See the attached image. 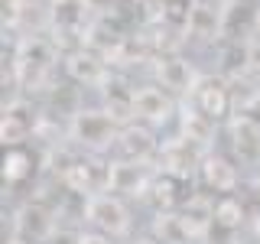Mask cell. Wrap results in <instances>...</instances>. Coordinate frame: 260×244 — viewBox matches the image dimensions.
<instances>
[{"label": "cell", "instance_id": "8", "mask_svg": "<svg viewBox=\"0 0 260 244\" xmlns=\"http://www.w3.org/2000/svg\"><path fill=\"white\" fill-rule=\"evenodd\" d=\"M185 104H192L199 114H205L208 120L221 124L231 114V92H228V78L221 75H202V81L195 85V92L185 98Z\"/></svg>", "mask_w": 260, "mask_h": 244}, {"label": "cell", "instance_id": "5", "mask_svg": "<svg viewBox=\"0 0 260 244\" xmlns=\"http://www.w3.org/2000/svg\"><path fill=\"white\" fill-rule=\"evenodd\" d=\"M179 111V98L169 95L156 81H143L137 85L134 95V120H140L146 127H166Z\"/></svg>", "mask_w": 260, "mask_h": 244}, {"label": "cell", "instance_id": "19", "mask_svg": "<svg viewBox=\"0 0 260 244\" xmlns=\"http://www.w3.org/2000/svg\"><path fill=\"white\" fill-rule=\"evenodd\" d=\"M75 244H114V238L94 231V228H88V231H75Z\"/></svg>", "mask_w": 260, "mask_h": 244}, {"label": "cell", "instance_id": "3", "mask_svg": "<svg viewBox=\"0 0 260 244\" xmlns=\"http://www.w3.org/2000/svg\"><path fill=\"white\" fill-rule=\"evenodd\" d=\"M59 234V215L46 202H23L10 215V241L16 244H52Z\"/></svg>", "mask_w": 260, "mask_h": 244}, {"label": "cell", "instance_id": "15", "mask_svg": "<svg viewBox=\"0 0 260 244\" xmlns=\"http://www.w3.org/2000/svg\"><path fill=\"white\" fill-rule=\"evenodd\" d=\"M153 238L159 244H192V231L185 228L182 215L173 208H156V222H153Z\"/></svg>", "mask_w": 260, "mask_h": 244}, {"label": "cell", "instance_id": "11", "mask_svg": "<svg viewBox=\"0 0 260 244\" xmlns=\"http://www.w3.org/2000/svg\"><path fill=\"white\" fill-rule=\"evenodd\" d=\"M199 179H202L205 189L218 192V195H234V189L241 186V169H238L234 160L208 150L205 160H202V166H199Z\"/></svg>", "mask_w": 260, "mask_h": 244}, {"label": "cell", "instance_id": "9", "mask_svg": "<svg viewBox=\"0 0 260 244\" xmlns=\"http://www.w3.org/2000/svg\"><path fill=\"white\" fill-rule=\"evenodd\" d=\"M39 114L26 98H13L4 104V120H0V140L4 146H26L29 137L36 134Z\"/></svg>", "mask_w": 260, "mask_h": 244}, {"label": "cell", "instance_id": "2", "mask_svg": "<svg viewBox=\"0 0 260 244\" xmlns=\"http://www.w3.org/2000/svg\"><path fill=\"white\" fill-rule=\"evenodd\" d=\"M81 218H85L88 228L108 234V238H124V234H130V225H134L127 202L108 189H98L88 199H81Z\"/></svg>", "mask_w": 260, "mask_h": 244}, {"label": "cell", "instance_id": "17", "mask_svg": "<svg viewBox=\"0 0 260 244\" xmlns=\"http://www.w3.org/2000/svg\"><path fill=\"white\" fill-rule=\"evenodd\" d=\"M88 0H52V20L55 33H78L85 26Z\"/></svg>", "mask_w": 260, "mask_h": 244}, {"label": "cell", "instance_id": "14", "mask_svg": "<svg viewBox=\"0 0 260 244\" xmlns=\"http://www.w3.org/2000/svg\"><path fill=\"white\" fill-rule=\"evenodd\" d=\"M101 182H104V179L94 176V163L91 160H72L69 166H62V186L69 192L81 195V199H88L91 192H98Z\"/></svg>", "mask_w": 260, "mask_h": 244}, {"label": "cell", "instance_id": "7", "mask_svg": "<svg viewBox=\"0 0 260 244\" xmlns=\"http://www.w3.org/2000/svg\"><path fill=\"white\" fill-rule=\"evenodd\" d=\"M153 81L176 98H189L195 85L202 81V72L195 69V62L182 59V55H159L156 65H153Z\"/></svg>", "mask_w": 260, "mask_h": 244}, {"label": "cell", "instance_id": "21", "mask_svg": "<svg viewBox=\"0 0 260 244\" xmlns=\"http://www.w3.org/2000/svg\"><path fill=\"white\" fill-rule=\"evenodd\" d=\"M134 244H159L156 238H140V241H134Z\"/></svg>", "mask_w": 260, "mask_h": 244}, {"label": "cell", "instance_id": "1", "mask_svg": "<svg viewBox=\"0 0 260 244\" xmlns=\"http://www.w3.org/2000/svg\"><path fill=\"white\" fill-rule=\"evenodd\" d=\"M120 127L124 124L104 104H98V108H78V111H72L69 124H65V140L72 146H78V150L91 153V157L94 153H114Z\"/></svg>", "mask_w": 260, "mask_h": 244}, {"label": "cell", "instance_id": "13", "mask_svg": "<svg viewBox=\"0 0 260 244\" xmlns=\"http://www.w3.org/2000/svg\"><path fill=\"white\" fill-rule=\"evenodd\" d=\"M224 33V10H218L215 0H195L189 20H185V39H199V43H211Z\"/></svg>", "mask_w": 260, "mask_h": 244}, {"label": "cell", "instance_id": "10", "mask_svg": "<svg viewBox=\"0 0 260 244\" xmlns=\"http://www.w3.org/2000/svg\"><path fill=\"white\" fill-rule=\"evenodd\" d=\"M159 146H162V140H156L153 127L140 124V120H130V124H124V127H120V134H117L114 157L153 163V157H159Z\"/></svg>", "mask_w": 260, "mask_h": 244}, {"label": "cell", "instance_id": "12", "mask_svg": "<svg viewBox=\"0 0 260 244\" xmlns=\"http://www.w3.org/2000/svg\"><path fill=\"white\" fill-rule=\"evenodd\" d=\"M62 69H65V75L75 81V85H85V88H101L104 81H108V75H111L108 62H104L101 55L88 52V49L69 52L65 62H62Z\"/></svg>", "mask_w": 260, "mask_h": 244}, {"label": "cell", "instance_id": "18", "mask_svg": "<svg viewBox=\"0 0 260 244\" xmlns=\"http://www.w3.org/2000/svg\"><path fill=\"white\" fill-rule=\"evenodd\" d=\"M247 222V208L238 195H218L215 199V225L228 228V231H241Z\"/></svg>", "mask_w": 260, "mask_h": 244}, {"label": "cell", "instance_id": "6", "mask_svg": "<svg viewBox=\"0 0 260 244\" xmlns=\"http://www.w3.org/2000/svg\"><path fill=\"white\" fill-rule=\"evenodd\" d=\"M52 62H55V46L49 43L46 36H26L20 43L13 55V72H16V81L26 85L29 81V72H32V85H39L43 75L52 72Z\"/></svg>", "mask_w": 260, "mask_h": 244}, {"label": "cell", "instance_id": "4", "mask_svg": "<svg viewBox=\"0 0 260 244\" xmlns=\"http://www.w3.org/2000/svg\"><path fill=\"white\" fill-rule=\"evenodd\" d=\"M153 179H156V173L150 163L124 157H111L104 163V189L120 195V199H146Z\"/></svg>", "mask_w": 260, "mask_h": 244}, {"label": "cell", "instance_id": "16", "mask_svg": "<svg viewBox=\"0 0 260 244\" xmlns=\"http://www.w3.org/2000/svg\"><path fill=\"white\" fill-rule=\"evenodd\" d=\"M36 169V157L26 150V146H7L4 153V182L7 186H20L26 182Z\"/></svg>", "mask_w": 260, "mask_h": 244}, {"label": "cell", "instance_id": "20", "mask_svg": "<svg viewBox=\"0 0 260 244\" xmlns=\"http://www.w3.org/2000/svg\"><path fill=\"white\" fill-rule=\"evenodd\" d=\"M254 238H257V244H260V215L254 218Z\"/></svg>", "mask_w": 260, "mask_h": 244}]
</instances>
